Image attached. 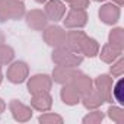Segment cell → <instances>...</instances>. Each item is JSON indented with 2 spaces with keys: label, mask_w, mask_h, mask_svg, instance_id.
I'll return each instance as SVG.
<instances>
[{
  "label": "cell",
  "mask_w": 124,
  "mask_h": 124,
  "mask_svg": "<svg viewBox=\"0 0 124 124\" xmlns=\"http://www.w3.org/2000/svg\"><path fill=\"white\" fill-rule=\"evenodd\" d=\"M83 57L76 54L67 47H58L53 51V61L57 66H64V67H76L82 63Z\"/></svg>",
  "instance_id": "1"
},
{
  "label": "cell",
  "mask_w": 124,
  "mask_h": 124,
  "mask_svg": "<svg viewBox=\"0 0 124 124\" xmlns=\"http://www.w3.org/2000/svg\"><path fill=\"white\" fill-rule=\"evenodd\" d=\"M25 13V6L19 0H0V22L19 19Z\"/></svg>",
  "instance_id": "2"
},
{
  "label": "cell",
  "mask_w": 124,
  "mask_h": 124,
  "mask_svg": "<svg viewBox=\"0 0 124 124\" xmlns=\"http://www.w3.org/2000/svg\"><path fill=\"white\" fill-rule=\"evenodd\" d=\"M44 39L48 45L51 47H66V31H63V28L60 26H45L44 28Z\"/></svg>",
  "instance_id": "3"
},
{
  "label": "cell",
  "mask_w": 124,
  "mask_h": 124,
  "mask_svg": "<svg viewBox=\"0 0 124 124\" xmlns=\"http://www.w3.org/2000/svg\"><path fill=\"white\" fill-rule=\"evenodd\" d=\"M29 69L23 61H15L8 69V80L12 83H22L28 78Z\"/></svg>",
  "instance_id": "4"
},
{
  "label": "cell",
  "mask_w": 124,
  "mask_h": 124,
  "mask_svg": "<svg viewBox=\"0 0 124 124\" xmlns=\"http://www.w3.org/2000/svg\"><path fill=\"white\" fill-rule=\"evenodd\" d=\"M88 22V15L85 12V9H76L72 8L70 12L67 13L66 19H64V26L67 28H82L85 26Z\"/></svg>",
  "instance_id": "5"
},
{
  "label": "cell",
  "mask_w": 124,
  "mask_h": 124,
  "mask_svg": "<svg viewBox=\"0 0 124 124\" xmlns=\"http://www.w3.org/2000/svg\"><path fill=\"white\" fill-rule=\"evenodd\" d=\"M53 85V80L47 75H35L29 79L28 82V91L29 93H37V92H44L50 91Z\"/></svg>",
  "instance_id": "6"
},
{
  "label": "cell",
  "mask_w": 124,
  "mask_h": 124,
  "mask_svg": "<svg viewBox=\"0 0 124 124\" xmlns=\"http://www.w3.org/2000/svg\"><path fill=\"white\" fill-rule=\"evenodd\" d=\"M45 16L47 19L50 21H60V19H63L64 13H66V6L60 2V0H50V2L45 5Z\"/></svg>",
  "instance_id": "7"
},
{
  "label": "cell",
  "mask_w": 124,
  "mask_h": 124,
  "mask_svg": "<svg viewBox=\"0 0 124 124\" xmlns=\"http://www.w3.org/2000/svg\"><path fill=\"white\" fill-rule=\"evenodd\" d=\"M9 108H10V112H12V115H13V118L16 121L25 123V121H28L32 117V109L29 107H26L25 104L19 102L18 99H13L9 104Z\"/></svg>",
  "instance_id": "8"
},
{
  "label": "cell",
  "mask_w": 124,
  "mask_h": 124,
  "mask_svg": "<svg viewBox=\"0 0 124 124\" xmlns=\"http://www.w3.org/2000/svg\"><path fill=\"white\" fill-rule=\"evenodd\" d=\"M79 73V70H75V67H64V66H57L53 72V79L57 83L66 85L70 83L72 79Z\"/></svg>",
  "instance_id": "9"
},
{
  "label": "cell",
  "mask_w": 124,
  "mask_h": 124,
  "mask_svg": "<svg viewBox=\"0 0 124 124\" xmlns=\"http://www.w3.org/2000/svg\"><path fill=\"white\" fill-rule=\"evenodd\" d=\"M31 105L32 108L38 109V111H48L53 105V98L50 96V93L47 91L44 92H37V93H32V99H31Z\"/></svg>",
  "instance_id": "10"
},
{
  "label": "cell",
  "mask_w": 124,
  "mask_h": 124,
  "mask_svg": "<svg viewBox=\"0 0 124 124\" xmlns=\"http://www.w3.org/2000/svg\"><path fill=\"white\" fill-rule=\"evenodd\" d=\"M47 16L42 10H31L26 15V23L29 28L35 31H41L47 26Z\"/></svg>",
  "instance_id": "11"
},
{
  "label": "cell",
  "mask_w": 124,
  "mask_h": 124,
  "mask_svg": "<svg viewBox=\"0 0 124 124\" xmlns=\"http://www.w3.org/2000/svg\"><path fill=\"white\" fill-rule=\"evenodd\" d=\"M95 85H96V89L99 91V93L104 96V99L107 102H112V95H111L112 79L109 76H107V75H102L95 80Z\"/></svg>",
  "instance_id": "12"
},
{
  "label": "cell",
  "mask_w": 124,
  "mask_h": 124,
  "mask_svg": "<svg viewBox=\"0 0 124 124\" xmlns=\"http://www.w3.org/2000/svg\"><path fill=\"white\" fill-rule=\"evenodd\" d=\"M99 18L104 23L112 25L118 21L120 18V9L114 5H104L99 10Z\"/></svg>",
  "instance_id": "13"
},
{
  "label": "cell",
  "mask_w": 124,
  "mask_h": 124,
  "mask_svg": "<svg viewBox=\"0 0 124 124\" xmlns=\"http://www.w3.org/2000/svg\"><path fill=\"white\" fill-rule=\"evenodd\" d=\"M82 96H83V105H85L88 109H95V108L101 107V105L105 102L104 96L99 93L98 89H91L88 93H85V95H82Z\"/></svg>",
  "instance_id": "14"
},
{
  "label": "cell",
  "mask_w": 124,
  "mask_h": 124,
  "mask_svg": "<svg viewBox=\"0 0 124 124\" xmlns=\"http://www.w3.org/2000/svg\"><path fill=\"white\" fill-rule=\"evenodd\" d=\"M70 83L75 86V89L79 92V95H85V93H88V92L92 89V80H91L88 76L82 75L80 72L72 79Z\"/></svg>",
  "instance_id": "15"
},
{
  "label": "cell",
  "mask_w": 124,
  "mask_h": 124,
  "mask_svg": "<svg viewBox=\"0 0 124 124\" xmlns=\"http://www.w3.org/2000/svg\"><path fill=\"white\" fill-rule=\"evenodd\" d=\"M61 99L66 105H76L80 101V95L72 83H66L61 89Z\"/></svg>",
  "instance_id": "16"
},
{
  "label": "cell",
  "mask_w": 124,
  "mask_h": 124,
  "mask_svg": "<svg viewBox=\"0 0 124 124\" xmlns=\"http://www.w3.org/2000/svg\"><path fill=\"white\" fill-rule=\"evenodd\" d=\"M85 37H86V34L82 32V31H70V32H67V35H66V47L70 48L75 53H79L80 44L85 39Z\"/></svg>",
  "instance_id": "17"
},
{
  "label": "cell",
  "mask_w": 124,
  "mask_h": 124,
  "mask_svg": "<svg viewBox=\"0 0 124 124\" xmlns=\"http://www.w3.org/2000/svg\"><path fill=\"white\" fill-rule=\"evenodd\" d=\"M99 51V44L93 39V38H89V37H85V39L82 41L80 44V48H79V53L88 55V57H93L96 55Z\"/></svg>",
  "instance_id": "18"
},
{
  "label": "cell",
  "mask_w": 124,
  "mask_h": 124,
  "mask_svg": "<svg viewBox=\"0 0 124 124\" xmlns=\"http://www.w3.org/2000/svg\"><path fill=\"white\" fill-rule=\"evenodd\" d=\"M121 51H123L121 48H118V47H115L112 44H107L101 51V58L105 61V63H112L117 57H120Z\"/></svg>",
  "instance_id": "19"
},
{
  "label": "cell",
  "mask_w": 124,
  "mask_h": 124,
  "mask_svg": "<svg viewBox=\"0 0 124 124\" xmlns=\"http://www.w3.org/2000/svg\"><path fill=\"white\" fill-rule=\"evenodd\" d=\"M13 57H15V53H13V50L10 47L3 45V44L0 45V66L10 63L13 60Z\"/></svg>",
  "instance_id": "20"
},
{
  "label": "cell",
  "mask_w": 124,
  "mask_h": 124,
  "mask_svg": "<svg viewBox=\"0 0 124 124\" xmlns=\"http://www.w3.org/2000/svg\"><path fill=\"white\" fill-rule=\"evenodd\" d=\"M123 41H124V37H123V29L121 28H117L114 31H111L109 34V44L118 47L123 50Z\"/></svg>",
  "instance_id": "21"
},
{
  "label": "cell",
  "mask_w": 124,
  "mask_h": 124,
  "mask_svg": "<svg viewBox=\"0 0 124 124\" xmlns=\"http://www.w3.org/2000/svg\"><path fill=\"white\" fill-rule=\"evenodd\" d=\"M39 123H42V124H61L63 123V118L57 114L48 112V114H44L39 117Z\"/></svg>",
  "instance_id": "22"
},
{
  "label": "cell",
  "mask_w": 124,
  "mask_h": 124,
  "mask_svg": "<svg viewBox=\"0 0 124 124\" xmlns=\"http://www.w3.org/2000/svg\"><path fill=\"white\" fill-rule=\"evenodd\" d=\"M108 115H109V118H111V120H114V121H115V123H118V124L124 123V111H123L121 108L111 107V108L108 109Z\"/></svg>",
  "instance_id": "23"
},
{
  "label": "cell",
  "mask_w": 124,
  "mask_h": 124,
  "mask_svg": "<svg viewBox=\"0 0 124 124\" xmlns=\"http://www.w3.org/2000/svg\"><path fill=\"white\" fill-rule=\"evenodd\" d=\"M111 95H112V98H114L117 102H120V104L124 102V101H123V79H120V80L115 83L114 89H111Z\"/></svg>",
  "instance_id": "24"
},
{
  "label": "cell",
  "mask_w": 124,
  "mask_h": 124,
  "mask_svg": "<svg viewBox=\"0 0 124 124\" xmlns=\"http://www.w3.org/2000/svg\"><path fill=\"white\" fill-rule=\"evenodd\" d=\"M102 118H104V115H102L99 111H93V112L88 114V115L83 118V123H85V124H98V123L102 121Z\"/></svg>",
  "instance_id": "25"
},
{
  "label": "cell",
  "mask_w": 124,
  "mask_h": 124,
  "mask_svg": "<svg viewBox=\"0 0 124 124\" xmlns=\"http://www.w3.org/2000/svg\"><path fill=\"white\" fill-rule=\"evenodd\" d=\"M64 2L76 9H86L89 6V0H64Z\"/></svg>",
  "instance_id": "26"
},
{
  "label": "cell",
  "mask_w": 124,
  "mask_h": 124,
  "mask_svg": "<svg viewBox=\"0 0 124 124\" xmlns=\"http://www.w3.org/2000/svg\"><path fill=\"white\" fill-rule=\"evenodd\" d=\"M111 73L115 75V76H120V75L123 73V60H121V58L118 60V63H117L115 66L111 67Z\"/></svg>",
  "instance_id": "27"
},
{
  "label": "cell",
  "mask_w": 124,
  "mask_h": 124,
  "mask_svg": "<svg viewBox=\"0 0 124 124\" xmlns=\"http://www.w3.org/2000/svg\"><path fill=\"white\" fill-rule=\"evenodd\" d=\"M5 108H6V104H5V101H3L2 98H0V114L5 111Z\"/></svg>",
  "instance_id": "28"
},
{
  "label": "cell",
  "mask_w": 124,
  "mask_h": 124,
  "mask_svg": "<svg viewBox=\"0 0 124 124\" xmlns=\"http://www.w3.org/2000/svg\"><path fill=\"white\" fill-rule=\"evenodd\" d=\"M5 42V35H3V32L2 31H0V45H2Z\"/></svg>",
  "instance_id": "29"
},
{
  "label": "cell",
  "mask_w": 124,
  "mask_h": 124,
  "mask_svg": "<svg viewBox=\"0 0 124 124\" xmlns=\"http://www.w3.org/2000/svg\"><path fill=\"white\" fill-rule=\"evenodd\" d=\"M2 79H3L2 78V67H0V83H2Z\"/></svg>",
  "instance_id": "30"
},
{
  "label": "cell",
  "mask_w": 124,
  "mask_h": 124,
  "mask_svg": "<svg viewBox=\"0 0 124 124\" xmlns=\"http://www.w3.org/2000/svg\"><path fill=\"white\" fill-rule=\"evenodd\" d=\"M35 2H38V3H44V2H47V0H35Z\"/></svg>",
  "instance_id": "31"
},
{
  "label": "cell",
  "mask_w": 124,
  "mask_h": 124,
  "mask_svg": "<svg viewBox=\"0 0 124 124\" xmlns=\"http://www.w3.org/2000/svg\"><path fill=\"white\" fill-rule=\"evenodd\" d=\"M115 2H117L118 5H121V3H123V0H115Z\"/></svg>",
  "instance_id": "32"
},
{
  "label": "cell",
  "mask_w": 124,
  "mask_h": 124,
  "mask_svg": "<svg viewBox=\"0 0 124 124\" xmlns=\"http://www.w3.org/2000/svg\"><path fill=\"white\" fill-rule=\"evenodd\" d=\"M95 2H104V0H95Z\"/></svg>",
  "instance_id": "33"
}]
</instances>
